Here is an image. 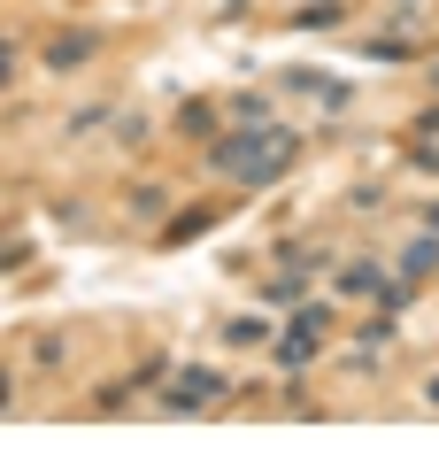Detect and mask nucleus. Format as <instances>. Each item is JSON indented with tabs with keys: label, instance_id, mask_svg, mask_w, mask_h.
<instances>
[{
	"label": "nucleus",
	"instance_id": "obj_1",
	"mask_svg": "<svg viewBox=\"0 0 439 463\" xmlns=\"http://www.w3.org/2000/svg\"><path fill=\"white\" fill-rule=\"evenodd\" d=\"M293 155H301V139L285 132V124H255V132H216L209 139V163L224 170V178H239L247 194H255V185H277L293 170Z\"/></svg>",
	"mask_w": 439,
	"mask_h": 463
},
{
	"label": "nucleus",
	"instance_id": "obj_2",
	"mask_svg": "<svg viewBox=\"0 0 439 463\" xmlns=\"http://www.w3.org/2000/svg\"><path fill=\"white\" fill-rule=\"evenodd\" d=\"M324 332H332V309L316 301V309H293V325H285V340H277V355H285V371H301L324 347Z\"/></svg>",
	"mask_w": 439,
	"mask_h": 463
},
{
	"label": "nucleus",
	"instance_id": "obj_3",
	"mask_svg": "<svg viewBox=\"0 0 439 463\" xmlns=\"http://www.w3.org/2000/svg\"><path fill=\"white\" fill-rule=\"evenodd\" d=\"M209 402H224V371H209V364H185L178 371V386L163 394V410H209Z\"/></svg>",
	"mask_w": 439,
	"mask_h": 463
},
{
	"label": "nucleus",
	"instance_id": "obj_4",
	"mask_svg": "<svg viewBox=\"0 0 439 463\" xmlns=\"http://www.w3.org/2000/svg\"><path fill=\"white\" fill-rule=\"evenodd\" d=\"M93 54H100V32H54L47 39V70H78Z\"/></svg>",
	"mask_w": 439,
	"mask_h": 463
},
{
	"label": "nucleus",
	"instance_id": "obj_5",
	"mask_svg": "<svg viewBox=\"0 0 439 463\" xmlns=\"http://www.w3.org/2000/svg\"><path fill=\"white\" fill-rule=\"evenodd\" d=\"M439 270V232H424V240H408V255H401V279H432Z\"/></svg>",
	"mask_w": 439,
	"mask_h": 463
},
{
	"label": "nucleus",
	"instance_id": "obj_6",
	"mask_svg": "<svg viewBox=\"0 0 439 463\" xmlns=\"http://www.w3.org/2000/svg\"><path fill=\"white\" fill-rule=\"evenodd\" d=\"M340 16H347L340 0H309V8H301V16H293V24H301V32H332V24H340Z\"/></svg>",
	"mask_w": 439,
	"mask_h": 463
},
{
	"label": "nucleus",
	"instance_id": "obj_7",
	"mask_svg": "<svg viewBox=\"0 0 439 463\" xmlns=\"http://www.w3.org/2000/svg\"><path fill=\"white\" fill-rule=\"evenodd\" d=\"M378 286H386V279H378V263H347L340 270V294H378Z\"/></svg>",
	"mask_w": 439,
	"mask_h": 463
},
{
	"label": "nucleus",
	"instance_id": "obj_8",
	"mask_svg": "<svg viewBox=\"0 0 439 463\" xmlns=\"http://www.w3.org/2000/svg\"><path fill=\"white\" fill-rule=\"evenodd\" d=\"M216 224V209H193V216H170L163 224V240H193V232H209Z\"/></svg>",
	"mask_w": 439,
	"mask_h": 463
},
{
	"label": "nucleus",
	"instance_id": "obj_9",
	"mask_svg": "<svg viewBox=\"0 0 439 463\" xmlns=\"http://www.w3.org/2000/svg\"><path fill=\"white\" fill-rule=\"evenodd\" d=\"M224 340H239V347H262V340H270V325H262V317H239V325H224Z\"/></svg>",
	"mask_w": 439,
	"mask_h": 463
},
{
	"label": "nucleus",
	"instance_id": "obj_10",
	"mask_svg": "<svg viewBox=\"0 0 439 463\" xmlns=\"http://www.w3.org/2000/svg\"><path fill=\"white\" fill-rule=\"evenodd\" d=\"M231 116H239V124H270V109H262V93H239V100H231Z\"/></svg>",
	"mask_w": 439,
	"mask_h": 463
},
{
	"label": "nucleus",
	"instance_id": "obj_11",
	"mask_svg": "<svg viewBox=\"0 0 439 463\" xmlns=\"http://www.w3.org/2000/svg\"><path fill=\"white\" fill-rule=\"evenodd\" d=\"M163 201H170L163 185H139V194H131V209H139V216H163Z\"/></svg>",
	"mask_w": 439,
	"mask_h": 463
},
{
	"label": "nucleus",
	"instance_id": "obj_12",
	"mask_svg": "<svg viewBox=\"0 0 439 463\" xmlns=\"http://www.w3.org/2000/svg\"><path fill=\"white\" fill-rule=\"evenodd\" d=\"M8 78H16V39L0 32V93H8Z\"/></svg>",
	"mask_w": 439,
	"mask_h": 463
},
{
	"label": "nucleus",
	"instance_id": "obj_13",
	"mask_svg": "<svg viewBox=\"0 0 439 463\" xmlns=\"http://www.w3.org/2000/svg\"><path fill=\"white\" fill-rule=\"evenodd\" d=\"M424 402H432V410H439V379H432V386H424Z\"/></svg>",
	"mask_w": 439,
	"mask_h": 463
},
{
	"label": "nucleus",
	"instance_id": "obj_14",
	"mask_svg": "<svg viewBox=\"0 0 439 463\" xmlns=\"http://www.w3.org/2000/svg\"><path fill=\"white\" fill-rule=\"evenodd\" d=\"M0 410H8V371H0Z\"/></svg>",
	"mask_w": 439,
	"mask_h": 463
},
{
	"label": "nucleus",
	"instance_id": "obj_15",
	"mask_svg": "<svg viewBox=\"0 0 439 463\" xmlns=\"http://www.w3.org/2000/svg\"><path fill=\"white\" fill-rule=\"evenodd\" d=\"M424 224H432V232H439V201H432V216H424Z\"/></svg>",
	"mask_w": 439,
	"mask_h": 463
},
{
	"label": "nucleus",
	"instance_id": "obj_16",
	"mask_svg": "<svg viewBox=\"0 0 439 463\" xmlns=\"http://www.w3.org/2000/svg\"><path fill=\"white\" fill-rule=\"evenodd\" d=\"M231 8H239V0H231Z\"/></svg>",
	"mask_w": 439,
	"mask_h": 463
}]
</instances>
